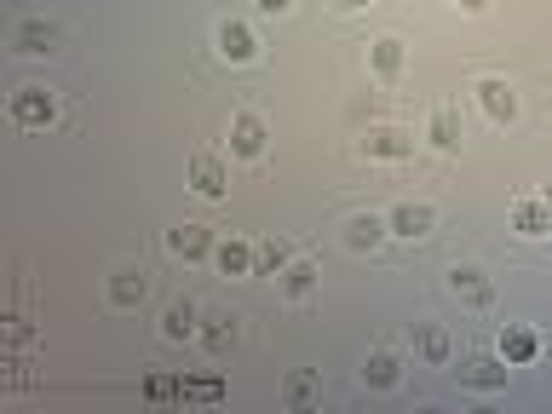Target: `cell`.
Segmentation results:
<instances>
[{"instance_id":"cell-1","label":"cell","mask_w":552,"mask_h":414,"mask_svg":"<svg viewBox=\"0 0 552 414\" xmlns=\"http://www.w3.org/2000/svg\"><path fill=\"white\" fill-rule=\"evenodd\" d=\"M12 121L29 127V133H41V127L58 121V98H52L46 87H18V92H12Z\"/></svg>"},{"instance_id":"cell-2","label":"cell","mask_w":552,"mask_h":414,"mask_svg":"<svg viewBox=\"0 0 552 414\" xmlns=\"http://www.w3.org/2000/svg\"><path fill=\"white\" fill-rule=\"evenodd\" d=\"M432 225H437V213L426 202H397L386 213V230H391V236H403V242H426Z\"/></svg>"},{"instance_id":"cell-3","label":"cell","mask_w":552,"mask_h":414,"mask_svg":"<svg viewBox=\"0 0 552 414\" xmlns=\"http://www.w3.org/2000/svg\"><path fill=\"white\" fill-rule=\"evenodd\" d=\"M449 294L460 299V305H495V282H489V276L483 271H472V265H455V271H449Z\"/></svg>"},{"instance_id":"cell-4","label":"cell","mask_w":552,"mask_h":414,"mask_svg":"<svg viewBox=\"0 0 552 414\" xmlns=\"http://www.w3.org/2000/svg\"><path fill=\"white\" fill-rule=\"evenodd\" d=\"M58 41H64V29L52 18H23L18 29H12V46H18V52H58Z\"/></svg>"},{"instance_id":"cell-5","label":"cell","mask_w":552,"mask_h":414,"mask_svg":"<svg viewBox=\"0 0 552 414\" xmlns=\"http://www.w3.org/2000/svg\"><path fill=\"white\" fill-rule=\"evenodd\" d=\"M363 156L403 161V156H414V138L403 133V127H368V133H363Z\"/></svg>"},{"instance_id":"cell-6","label":"cell","mask_w":552,"mask_h":414,"mask_svg":"<svg viewBox=\"0 0 552 414\" xmlns=\"http://www.w3.org/2000/svg\"><path fill=\"white\" fill-rule=\"evenodd\" d=\"M506 357H466L460 363V386H478V391H501L506 386Z\"/></svg>"},{"instance_id":"cell-7","label":"cell","mask_w":552,"mask_h":414,"mask_svg":"<svg viewBox=\"0 0 552 414\" xmlns=\"http://www.w3.org/2000/svg\"><path fill=\"white\" fill-rule=\"evenodd\" d=\"M386 236H391V230H386V219H380V213H351V219H345V248H351V253L380 248Z\"/></svg>"},{"instance_id":"cell-8","label":"cell","mask_w":552,"mask_h":414,"mask_svg":"<svg viewBox=\"0 0 552 414\" xmlns=\"http://www.w3.org/2000/svg\"><path fill=\"white\" fill-rule=\"evenodd\" d=\"M253 52H259V41H253L248 23H236V18L219 23V58H230V64H248Z\"/></svg>"},{"instance_id":"cell-9","label":"cell","mask_w":552,"mask_h":414,"mask_svg":"<svg viewBox=\"0 0 552 414\" xmlns=\"http://www.w3.org/2000/svg\"><path fill=\"white\" fill-rule=\"evenodd\" d=\"M196 317H202V311H196V299H173V305L161 311V340H190V334H202Z\"/></svg>"},{"instance_id":"cell-10","label":"cell","mask_w":552,"mask_h":414,"mask_svg":"<svg viewBox=\"0 0 552 414\" xmlns=\"http://www.w3.org/2000/svg\"><path fill=\"white\" fill-rule=\"evenodd\" d=\"M230 150H236V156H259V150H265V121H259V115H230Z\"/></svg>"},{"instance_id":"cell-11","label":"cell","mask_w":552,"mask_h":414,"mask_svg":"<svg viewBox=\"0 0 552 414\" xmlns=\"http://www.w3.org/2000/svg\"><path fill=\"white\" fill-rule=\"evenodd\" d=\"M190 184H196V196L219 202V196H225V161H219V156H196V161H190Z\"/></svg>"},{"instance_id":"cell-12","label":"cell","mask_w":552,"mask_h":414,"mask_svg":"<svg viewBox=\"0 0 552 414\" xmlns=\"http://www.w3.org/2000/svg\"><path fill=\"white\" fill-rule=\"evenodd\" d=\"M236 340H242V322L230 317V311H219V317H207V328H202V345L213 351V357H225V351H236Z\"/></svg>"},{"instance_id":"cell-13","label":"cell","mask_w":552,"mask_h":414,"mask_svg":"<svg viewBox=\"0 0 552 414\" xmlns=\"http://www.w3.org/2000/svg\"><path fill=\"white\" fill-rule=\"evenodd\" d=\"M144 294H150V276L144 271H115L110 276V305H121V311L144 305Z\"/></svg>"},{"instance_id":"cell-14","label":"cell","mask_w":552,"mask_h":414,"mask_svg":"<svg viewBox=\"0 0 552 414\" xmlns=\"http://www.w3.org/2000/svg\"><path fill=\"white\" fill-rule=\"evenodd\" d=\"M535 351H541L535 328H524V322H506V328H501V357H506V363H529Z\"/></svg>"},{"instance_id":"cell-15","label":"cell","mask_w":552,"mask_h":414,"mask_svg":"<svg viewBox=\"0 0 552 414\" xmlns=\"http://www.w3.org/2000/svg\"><path fill=\"white\" fill-rule=\"evenodd\" d=\"M478 98H483V110L495 115V121H512V115H518L512 87H506V81H495V75H489V81H478Z\"/></svg>"},{"instance_id":"cell-16","label":"cell","mask_w":552,"mask_h":414,"mask_svg":"<svg viewBox=\"0 0 552 414\" xmlns=\"http://www.w3.org/2000/svg\"><path fill=\"white\" fill-rule=\"evenodd\" d=\"M426 133H432L437 150H460V138H466V127H460V110H449V104H443V110H432V127H426Z\"/></svg>"},{"instance_id":"cell-17","label":"cell","mask_w":552,"mask_h":414,"mask_svg":"<svg viewBox=\"0 0 552 414\" xmlns=\"http://www.w3.org/2000/svg\"><path fill=\"white\" fill-rule=\"evenodd\" d=\"M167 248L179 253V259H202V253L213 248V236H207L202 225H179V230H167Z\"/></svg>"},{"instance_id":"cell-18","label":"cell","mask_w":552,"mask_h":414,"mask_svg":"<svg viewBox=\"0 0 552 414\" xmlns=\"http://www.w3.org/2000/svg\"><path fill=\"white\" fill-rule=\"evenodd\" d=\"M288 259H294V253H288V242H282V236H265V242H253V271H259V276L288 271Z\"/></svg>"},{"instance_id":"cell-19","label":"cell","mask_w":552,"mask_h":414,"mask_svg":"<svg viewBox=\"0 0 552 414\" xmlns=\"http://www.w3.org/2000/svg\"><path fill=\"white\" fill-rule=\"evenodd\" d=\"M512 230H524V236H547V230H552V207L547 202H518V207H512Z\"/></svg>"},{"instance_id":"cell-20","label":"cell","mask_w":552,"mask_h":414,"mask_svg":"<svg viewBox=\"0 0 552 414\" xmlns=\"http://www.w3.org/2000/svg\"><path fill=\"white\" fill-rule=\"evenodd\" d=\"M363 380H368L374 391H391V386H397V357H391V351H368Z\"/></svg>"},{"instance_id":"cell-21","label":"cell","mask_w":552,"mask_h":414,"mask_svg":"<svg viewBox=\"0 0 552 414\" xmlns=\"http://www.w3.org/2000/svg\"><path fill=\"white\" fill-rule=\"evenodd\" d=\"M282 403H288V409H311V403H317V380H311L305 368H294L288 386H282Z\"/></svg>"},{"instance_id":"cell-22","label":"cell","mask_w":552,"mask_h":414,"mask_svg":"<svg viewBox=\"0 0 552 414\" xmlns=\"http://www.w3.org/2000/svg\"><path fill=\"white\" fill-rule=\"evenodd\" d=\"M282 288H288L294 299H305L311 288H317V265H311V259H288V271H282Z\"/></svg>"},{"instance_id":"cell-23","label":"cell","mask_w":552,"mask_h":414,"mask_svg":"<svg viewBox=\"0 0 552 414\" xmlns=\"http://www.w3.org/2000/svg\"><path fill=\"white\" fill-rule=\"evenodd\" d=\"M219 271H225V276L253 271V248H248V242H236V236H230V242H219Z\"/></svg>"},{"instance_id":"cell-24","label":"cell","mask_w":552,"mask_h":414,"mask_svg":"<svg viewBox=\"0 0 552 414\" xmlns=\"http://www.w3.org/2000/svg\"><path fill=\"white\" fill-rule=\"evenodd\" d=\"M368 58H374V75H386V81H391V75L403 69V41H391V35H386V41H374Z\"/></svg>"},{"instance_id":"cell-25","label":"cell","mask_w":552,"mask_h":414,"mask_svg":"<svg viewBox=\"0 0 552 414\" xmlns=\"http://www.w3.org/2000/svg\"><path fill=\"white\" fill-rule=\"evenodd\" d=\"M414 345H420L426 363H449V334L443 328H414Z\"/></svg>"},{"instance_id":"cell-26","label":"cell","mask_w":552,"mask_h":414,"mask_svg":"<svg viewBox=\"0 0 552 414\" xmlns=\"http://www.w3.org/2000/svg\"><path fill=\"white\" fill-rule=\"evenodd\" d=\"M144 391H150L156 403H167V397H184V380H167V374H150V380H144Z\"/></svg>"},{"instance_id":"cell-27","label":"cell","mask_w":552,"mask_h":414,"mask_svg":"<svg viewBox=\"0 0 552 414\" xmlns=\"http://www.w3.org/2000/svg\"><path fill=\"white\" fill-rule=\"evenodd\" d=\"M219 380H184V397H202V403H213V397H219Z\"/></svg>"},{"instance_id":"cell-28","label":"cell","mask_w":552,"mask_h":414,"mask_svg":"<svg viewBox=\"0 0 552 414\" xmlns=\"http://www.w3.org/2000/svg\"><path fill=\"white\" fill-rule=\"evenodd\" d=\"M253 6H259V12H265V18H282V12H288V6H294V0H253Z\"/></svg>"},{"instance_id":"cell-29","label":"cell","mask_w":552,"mask_h":414,"mask_svg":"<svg viewBox=\"0 0 552 414\" xmlns=\"http://www.w3.org/2000/svg\"><path fill=\"white\" fill-rule=\"evenodd\" d=\"M455 6H466V12H483V0H455Z\"/></svg>"},{"instance_id":"cell-30","label":"cell","mask_w":552,"mask_h":414,"mask_svg":"<svg viewBox=\"0 0 552 414\" xmlns=\"http://www.w3.org/2000/svg\"><path fill=\"white\" fill-rule=\"evenodd\" d=\"M345 6H368V0H345Z\"/></svg>"},{"instance_id":"cell-31","label":"cell","mask_w":552,"mask_h":414,"mask_svg":"<svg viewBox=\"0 0 552 414\" xmlns=\"http://www.w3.org/2000/svg\"><path fill=\"white\" fill-rule=\"evenodd\" d=\"M547 207H552V184H547Z\"/></svg>"}]
</instances>
